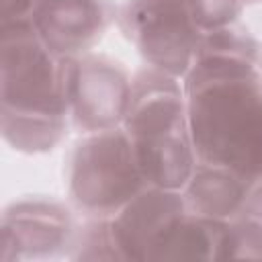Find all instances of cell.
Listing matches in <instances>:
<instances>
[{
  "label": "cell",
  "mask_w": 262,
  "mask_h": 262,
  "mask_svg": "<svg viewBox=\"0 0 262 262\" xmlns=\"http://www.w3.org/2000/svg\"><path fill=\"white\" fill-rule=\"evenodd\" d=\"M70 57L55 55L31 20L2 23L0 131L23 154L53 149L68 133Z\"/></svg>",
  "instance_id": "6da1fadb"
},
{
  "label": "cell",
  "mask_w": 262,
  "mask_h": 262,
  "mask_svg": "<svg viewBox=\"0 0 262 262\" xmlns=\"http://www.w3.org/2000/svg\"><path fill=\"white\" fill-rule=\"evenodd\" d=\"M196 160L262 182V74L233 70L184 76Z\"/></svg>",
  "instance_id": "7a4b0ae2"
},
{
  "label": "cell",
  "mask_w": 262,
  "mask_h": 262,
  "mask_svg": "<svg viewBox=\"0 0 262 262\" xmlns=\"http://www.w3.org/2000/svg\"><path fill=\"white\" fill-rule=\"evenodd\" d=\"M133 145L147 186L182 190L196 168L186 94L178 78L151 66L131 78V94L121 125Z\"/></svg>",
  "instance_id": "3957f363"
},
{
  "label": "cell",
  "mask_w": 262,
  "mask_h": 262,
  "mask_svg": "<svg viewBox=\"0 0 262 262\" xmlns=\"http://www.w3.org/2000/svg\"><path fill=\"white\" fill-rule=\"evenodd\" d=\"M66 180L76 209L98 219L115 217L147 186L123 127L86 133L70 151Z\"/></svg>",
  "instance_id": "277c9868"
},
{
  "label": "cell",
  "mask_w": 262,
  "mask_h": 262,
  "mask_svg": "<svg viewBox=\"0 0 262 262\" xmlns=\"http://www.w3.org/2000/svg\"><path fill=\"white\" fill-rule=\"evenodd\" d=\"M117 23L147 66L174 78L186 76L203 35L188 0H125Z\"/></svg>",
  "instance_id": "5b68a950"
},
{
  "label": "cell",
  "mask_w": 262,
  "mask_h": 262,
  "mask_svg": "<svg viewBox=\"0 0 262 262\" xmlns=\"http://www.w3.org/2000/svg\"><path fill=\"white\" fill-rule=\"evenodd\" d=\"M129 94L131 78L119 61L94 53L70 57V119L82 133L121 127L127 113Z\"/></svg>",
  "instance_id": "8992f818"
},
{
  "label": "cell",
  "mask_w": 262,
  "mask_h": 262,
  "mask_svg": "<svg viewBox=\"0 0 262 262\" xmlns=\"http://www.w3.org/2000/svg\"><path fill=\"white\" fill-rule=\"evenodd\" d=\"M70 209L53 199L29 196L10 203L0 221V260H39L63 254L74 244Z\"/></svg>",
  "instance_id": "52a82bcc"
},
{
  "label": "cell",
  "mask_w": 262,
  "mask_h": 262,
  "mask_svg": "<svg viewBox=\"0 0 262 262\" xmlns=\"http://www.w3.org/2000/svg\"><path fill=\"white\" fill-rule=\"evenodd\" d=\"M186 211L180 190L145 186L111 217V233L121 260H162L164 248Z\"/></svg>",
  "instance_id": "ba28073f"
},
{
  "label": "cell",
  "mask_w": 262,
  "mask_h": 262,
  "mask_svg": "<svg viewBox=\"0 0 262 262\" xmlns=\"http://www.w3.org/2000/svg\"><path fill=\"white\" fill-rule=\"evenodd\" d=\"M115 18L113 0H39L31 14L37 35L59 57L90 53Z\"/></svg>",
  "instance_id": "9c48e42d"
},
{
  "label": "cell",
  "mask_w": 262,
  "mask_h": 262,
  "mask_svg": "<svg viewBox=\"0 0 262 262\" xmlns=\"http://www.w3.org/2000/svg\"><path fill=\"white\" fill-rule=\"evenodd\" d=\"M254 184L256 182H250L227 168L196 162V168L182 188V194L188 211L203 217L229 221L239 213Z\"/></svg>",
  "instance_id": "30bf717a"
},
{
  "label": "cell",
  "mask_w": 262,
  "mask_h": 262,
  "mask_svg": "<svg viewBox=\"0 0 262 262\" xmlns=\"http://www.w3.org/2000/svg\"><path fill=\"white\" fill-rule=\"evenodd\" d=\"M229 258H262V182H256L239 213L229 219Z\"/></svg>",
  "instance_id": "8fae6325"
},
{
  "label": "cell",
  "mask_w": 262,
  "mask_h": 262,
  "mask_svg": "<svg viewBox=\"0 0 262 262\" xmlns=\"http://www.w3.org/2000/svg\"><path fill=\"white\" fill-rule=\"evenodd\" d=\"M72 250V258L78 260H121L111 233V219L88 217V221L76 229Z\"/></svg>",
  "instance_id": "7c38bea8"
},
{
  "label": "cell",
  "mask_w": 262,
  "mask_h": 262,
  "mask_svg": "<svg viewBox=\"0 0 262 262\" xmlns=\"http://www.w3.org/2000/svg\"><path fill=\"white\" fill-rule=\"evenodd\" d=\"M192 18L203 33L229 27L237 20L244 0H188Z\"/></svg>",
  "instance_id": "4fadbf2b"
},
{
  "label": "cell",
  "mask_w": 262,
  "mask_h": 262,
  "mask_svg": "<svg viewBox=\"0 0 262 262\" xmlns=\"http://www.w3.org/2000/svg\"><path fill=\"white\" fill-rule=\"evenodd\" d=\"M39 0H2V23L31 20Z\"/></svg>",
  "instance_id": "5bb4252c"
},
{
  "label": "cell",
  "mask_w": 262,
  "mask_h": 262,
  "mask_svg": "<svg viewBox=\"0 0 262 262\" xmlns=\"http://www.w3.org/2000/svg\"><path fill=\"white\" fill-rule=\"evenodd\" d=\"M260 74H262V55H260Z\"/></svg>",
  "instance_id": "9a60e30c"
},
{
  "label": "cell",
  "mask_w": 262,
  "mask_h": 262,
  "mask_svg": "<svg viewBox=\"0 0 262 262\" xmlns=\"http://www.w3.org/2000/svg\"><path fill=\"white\" fill-rule=\"evenodd\" d=\"M244 2H246V0H244Z\"/></svg>",
  "instance_id": "2e32d148"
}]
</instances>
